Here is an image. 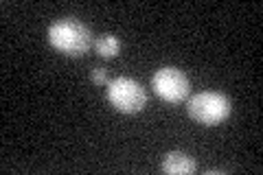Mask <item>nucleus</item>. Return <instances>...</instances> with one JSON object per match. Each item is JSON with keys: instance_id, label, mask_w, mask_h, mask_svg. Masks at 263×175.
Instances as JSON below:
<instances>
[{"instance_id": "obj_1", "label": "nucleus", "mask_w": 263, "mask_h": 175, "mask_svg": "<svg viewBox=\"0 0 263 175\" xmlns=\"http://www.w3.org/2000/svg\"><path fill=\"white\" fill-rule=\"evenodd\" d=\"M46 37H48V44L55 51H60L62 55H68V57H84L95 46L90 29L75 18L55 20L48 27Z\"/></svg>"}, {"instance_id": "obj_4", "label": "nucleus", "mask_w": 263, "mask_h": 175, "mask_svg": "<svg viewBox=\"0 0 263 175\" xmlns=\"http://www.w3.org/2000/svg\"><path fill=\"white\" fill-rule=\"evenodd\" d=\"M152 88L162 101L167 103H182L191 92V83L189 77L174 66H164V68L156 70L152 77Z\"/></svg>"}, {"instance_id": "obj_6", "label": "nucleus", "mask_w": 263, "mask_h": 175, "mask_svg": "<svg viewBox=\"0 0 263 175\" xmlns=\"http://www.w3.org/2000/svg\"><path fill=\"white\" fill-rule=\"evenodd\" d=\"M95 51L99 57H103V60H114V57H119V53H121V42L117 35H112V33H103V35L97 37V42H95Z\"/></svg>"}, {"instance_id": "obj_5", "label": "nucleus", "mask_w": 263, "mask_h": 175, "mask_svg": "<svg viewBox=\"0 0 263 175\" xmlns=\"http://www.w3.org/2000/svg\"><path fill=\"white\" fill-rule=\"evenodd\" d=\"M160 169L169 175H191V173H195L197 164L191 155H186L182 151H171L162 158Z\"/></svg>"}, {"instance_id": "obj_7", "label": "nucleus", "mask_w": 263, "mask_h": 175, "mask_svg": "<svg viewBox=\"0 0 263 175\" xmlns=\"http://www.w3.org/2000/svg\"><path fill=\"white\" fill-rule=\"evenodd\" d=\"M90 79H92V83H97V86H108V83H110L108 70H105V68H92V72H90Z\"/></svg>"}, {"instance_id": "obj_2", "label": "nucleus", "mask_w": 263, "mask_h": 175, "mask_svg": "<svg viewBox=\"0 0 263 175\" xmlns=\"http://www.w3.org/2000/svg\"><path fill=\"white\" fill-rule=\"evenodd\" d=\"M186 112L195 123L215 127L230 116V99L221 92H215V90H206V92L193 94L189 99Z\"/></svg>"}, {"instance_id": "obj_3", "label": "nucleus", "mask_w": 263, "mask_h": 175, "mask_svg": "<svg viewBox=\"0 0 263 175\" xmlns=\"http://www.w3.org/2000/svg\"><path fill=\"white\" fill-rule=\"evenodd\" d=\"M108 101L123 114H136L145 107L147 92L136 79L117 77L108 83Z\"/></svg>"}]
</instances>
